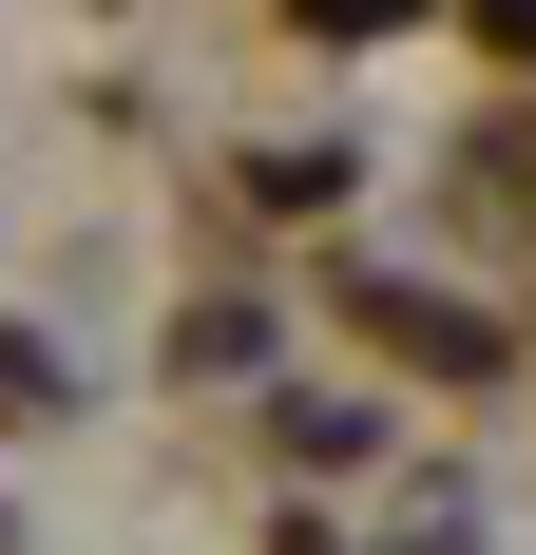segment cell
Returning <instances> with one entry per match:
<instances>
[{
    "label": "cell",
    "instance_id": "1",
    "mask_svg": "<svg viewBox=\"0 0 536 555\" xmlns=\"http://www.w3.org/2000/svg\"><path fill=\"white\" fill-rule=\"evenodd\" d=\"M307 20H403V0H307Z\"/></svg>",
    "mask_w": 536,
    "mask_h": 555
}]
</instances>
